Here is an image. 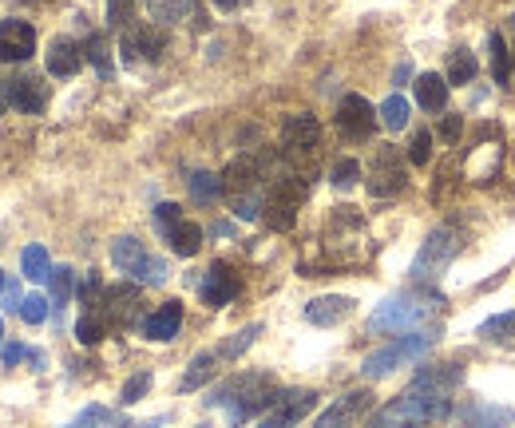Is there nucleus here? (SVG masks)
Returning <instances> with one entry per match:
<instances>
[{
	"label": "nucleus",
	"instance_id": "nucleus-9",
	"mask_svg": "<svg viewBox=\"0 0 515 428\" xmlns=\"http://www.w3.org/2000/svg\"><path fill=\"white\" fill-rule=\"evenodd\" d=\"M163 48H167V32L159 24H127L123 28L119 52L127 64H151L163 56Z\"/></svg>",
	"mask_w": 515,
	"mask_h": 428
},
{
	"label": "nucleus",
	"instance_id": "nucleus-27",
	"mask_svg": "<svg viewBox=\"0 0 515 428\" xmlns=\"http://www.w3.org/2000/svg\"><path fill=\"white\" fill-rule=\"evenodd\" d=\"M60 428H127V417L115 413V409H103V405H88L76 421H68Z\"/></svg>",
	"mask_w": 515,
	"mask_h": 428
},
{
	"label": "nucleus",
	"instance_id": "nucleus-3",
	"mask_svg": "<svg viewBox=\"0 0 515 428\" xmlns=\"http://www.w3.org/2000/svg\"><path fill=\"white\" fill-rule=\"evenodd\" d=\"M460 246H464V234L452 226V222H444V226H436L428 238H424V246H420V254L412 258V282L416 286H436L440 278H444V270L452 266V258L460 254Z\"/></svg>",
	"mask_w": 515,
	"mask_h": 428
},
{
	"label": "nucleus",
	"instance_id": "nucleus-30",
	"mask_svg": "<svg viewBox=\"0 0 515 428\" xmlns=\"http://www.w3.org/2000/svg\"><path fill=\"white\" fill-rule=\"evenodd\" d=\"M377 115H381V127H389V131H405V127H409L412 107H409V100H405L401 92H393L385 104L377 107Z\"/></svg>",
	"mask_w": 515,
	"mask_h": 428
},
{
	"label": "nucleus",
	"instance_id": "nucleus-10",
	"mask_svg": "<svg viewBox=\"0 0 515 428\" xmlns=\"http://www.w3.org/2000/svg\"><path fill=\"white\" fill-rule=\"evenodd\" d=\"M373 405H377V397H373V389H349L345 397H337L317 421L313 428H349V425H361L369 413H373Z\"/></svg>",
	"mask_w": 515,
	"mask_h": 428
},
{
	"label": "nucleus",
	"instance_id": "nucleus-7",
	"mask_svg": "<svg viewBox=\"0 0 515 428\" xmlns=\"http://www.w3.org/2000/svg\"><path fill=\"white\" fill-rule=\"evenodd\" d=\"M369 195L373 199H393V195H401L405 187H409V171H405V163H401V151L397 147H381L377 155H373V163H369Z\"/></svg>",
	"mask_w": 515,
	"mask_h": 428
},
{
	"label": "nucleus",
	"instance_id": "nucleus-35",
	"mask_svg": "<svg viewBox=\"0 0 515 428\" xmlns=\"http://www.w3.org/2000/svg\"><path fill=\"white\" fill-rule=\"evenodd\" d=\"M151 381H155V377H151V369H139L135 377H127V381H123V389H119V405H123V409H131V405H139V401L147 397V389H151Z\"/></svg>",
	"mask_w": 515,
	"mask_h": 428
},
{
	"label": "nucleus",
	"instance_id": "nucleus-31",
	"mask_svg": "<svg viewBox=\"0 0 515 428\" xmlns=\"http://www.w3.org/2000/svg\"><path fill=\"white\" fill-rule=\"evenodd\" d=\"M76 337H80V345H100L103 337H107V318H103L100 306H92V310L80 314V321H76Z\"/></svg>",
	"mask_w": 515,
	"mask_h": 428
},
{
	"label": "nucleus",
	"instance_id": "nucleus-36",
	"mask_svg": "<svg viewBox=\"0 0 515 428\" xmlns=\"http://www.w3.org/2000/svg\"><path fill=\"white\" fill-rule=\"evenodd\" d=\"M191 8H195V0H147V12H151L159 24H175V20H183Z\"/></svg>",
	"mask_w": 515,
	"mask_h": 428
},
{
	"label": "nucleus",
	"instance_id": "nucleus-34",
	"mask_svg": "<svg viewBox=\"0 0 515 428\" xmlns=\"http://www.w3.org/2000/svg\"><path fill=\"white\" fill-rule=\"evenodd\" d=\"M444 80L448 84H472L476 80V56L468 48H456L452 60H448V76Z\"/></svg>",
	"mask_w": 515,
	"mask_h": 428
},
{
	"label": "nucleus",
	"instance_id": "nucleus-33",
	"mask_svg": "<svg viewBox=\"0 0 515 428\" xmlns=\"http://www.w3.org/2000/svg\"><path fill=\"white\" fill-rule=\"evenodd\" d=\"M484 341H500V345H512L515 341V310L508 314H496V318H488L480 329H476Z\"/></svg>",
	"mask_w": 515,
	"mask_h": 428
},
{
	"label": "nucleus",
	"instance_id": "nucleus-17",
	"mask_svg": "<svg viewBox=\"0 0 515 428\" xmlns=\"http://www.w3.org/2000/svg\"><path fill=\"white\" fill-rule=\"evenodd\" d=\"M100 310H103V318H107V325L127 329L131 321L139 318V290H135V286H115V290H103Z\"/></svg>",
	"mask_w": 515,
	"mask_h": 428
},
{
	"label": "nucleus",
	"instance_id": "nucleus-2",
	"mask_svg": "<svg viewBox=\"0 0 515 428\" xmlns=\"http://www.w3.org/2000/svg\"><path fill=\"white\" fill-rule=\"evenodd\" d=\"M452 397L444 393H416L409 389L405 397L389 401L369 428H424V425H436V421H452Z\"/></svg>",
	"mask_w": 515,
	"mask_h": 428
},
{
	"label": "nucleus",
	"instance_id": "nucleus-21",
	"mask_svg": "<svg viewBox=\"0 0 515 428\" xmlns=\"http://www.w3.org/2000/svg\"><path fill=\"white\" fill-rule=\"evenodd\" d=\"M8 104L16 107V111H24V115H40V111L48 107V88H44V80H36V76H16V80H8Z\"/></svg>",
	"mask_w": 515,
	"mask_h": 428
},
{
	"label": "nucleus",
	"instance_id": "nucleus-14",
	"mask_svg": "<svg viewBox=\"0 0 515 428\" xmlns=\"http://www.w3.org/2000/svg\"><path fill=\"white\" fill-rule=\"evenodd\" d=\"M456 428H515V409L496 401H468L452 413Z\"/></svg>",
	"mask_w": 515,
	"mask_h": 428
},
{
	"label": "nucleus",
	"instance_id": "nucleus-53",
	"mask_svg": "<svg viewBox=\"0 0 515 428\" xmlns=\"http://www.w3.org/2000/svg\"><path fill=\"white\" fill-rule=\"evenodd\" d=\"M24 4H36V0H24Z\"/></svg>",
	"mask_w": 515,
	"mask_h": 428
},
{
	"label": "nucleus",
	"instance_id": "nucleus-42",
	"mask_svg": "<svg viewBox=\"0 0 515 428\" xmlns=\"http://www.w3.org/2000/svg\"><path fill=\"white\" fill-rule=\"evenodd\" d=\"M179 222H183V214H179L175 203H159V207H155V226H159L163 234H167V230H175Z\"/></svg>",
	"mask_w": 515,
	"mask_h": 428
},
{
	"label": "nucleus",
	"instance_id": "nucleus-19",
	"mask_svg": "<svg viewBox=\"0 0 515 428\" xmlns=\"http://www.w3.org/2000/svg\"><path fill=\"white\" fill-rule=\"evenodd\" d=\"M84 48L76 44V40H68V36H56L52 40V48H48V56H44V64H48V76H60V80H68V76H76L80 68H84Z\"/></svg>",
	"mask_w": 515,
	"mask_h": 428
},
{
	"label": "nucleus",
	"instance_id": "nucleus-11",
	"mask_svg": "<svg viewBox=\"0 0 515 428\" xmlns=\"http://www.w3.org/2000/svg\"><path fill=\"white\" fill-rule=\"evenodd\" d=\"M317 143H321V123H317L309 111L286 115V123H282V155H286V159L302 163L306 155L317 151Z\"/></svg>",
	"mask_w": 515,
	"mask_h": 428
},
{
	"label": "nucleus",
	"instance_id": "nucleus-12",
	"mask_svg": "<svg viewBox=\"0 0 515 428\" xmlns=\"http://www.w3.org/2000/svg\"><path fill=\"white\" fill-rule=\"evenodd\" d=\"M377 123H381V115H377V107L369 104L365 96H357V92L341 96V104H337V131L345 139H369L377 131Z\"/></svg>",
	"mask_w": 515,
	"mask_h": 428
},
{
	"label": "nucleus",
	"instance_id": "nucleus-38",
	"mask_svg": "<svg viewBox=\"0 0 515 428\" xmlns=\"http://www.w3.org/2000/svg\"><path fill=\"white\" fill-rule=\"evenodd\" d=\"M48 286H52V306H68V298L76 290V274L68 266H56L52 278H48Z\"/></svg>",
	"mask_w": 515,
	"mask_h": 428
},
{
	"label": "nucleus",
	"instance_id": "nucleus-15",
	"mask_svg": "<svg viewBox=\"0 0 515 428\" xmlns=\"http://www.w3.org/2000/svg\"><path fill=\"white\" fill-rule=\"evenodd\" d=\"M36 52V28L28 20H0V60L4 64H24Z\"/></svg>",
	"mask_w": 515,
	"mask_h": 428
},
{
	"label": "nucleus",
	"instance_id": "nucleus-20",
	"mask_svg": "<svg viewBox=\"0 0 515 428\" xmlns=\"http://www.w3.org/2000/svg\"><path fill=\"white\" fill-rule=\"evenodd\" d=\"M460 385H464V369H460L456 361H452V365H428V369H420L416 381H412L416 393H444V397H452Z\"/></svg>",
	"mask_w": 515,
	"mask_h": 428
},
{
	"label": "nucleus",
	"instance_id": "nucleus-37",
	"mask_svg": "<svg viewBox=\"0 0 515 428\" xmlns=\"http://www.w3.org/2000/svg\"><path fill=\"white\" fill-rule=\"evenodd\" d=\"M357 179H361V163H357V159H337L333 171H329V183H333L337 191H353Z\"/></svg>",
	"mask_w": 515,
	"mask_h": 428
},
{
	"label": "nucleus",
	"instance_id": "nucleus-39",
	"mask_svg": "<svg viewBox=\"0 0 515 428\" xmlns=\"http://www.w3.org/2000/svg\"><path fill=\"white\" fill-rule=\"evenodd\" d=\"M84 56H88V60L96 64V72H100L103 80H111V72H115V68H111V56H107V40H103L100 32H96V36H88V48H84Z\"/></svg>",
	"mask_w": 515,
	"mask_h": 428
},
{
	"label": "nucleus",
	"instance_id": "nucleus-4",
	"mask_svg": "<svg viewBox=\"0 0 515 428\" xmlns=\"http://www.w3.org/2000/svg\"><path fill=\"white\" fill-rule=\"evenodd\" d=\"M436 314L432 294H393L369 314V333H416V325Z\"/></svg>",
	"mask_w": 515,
	"mask_h": 428
},
{
	"label": "nucleus",
	"instance_id": "nucleus-25",
	"mask_svg": "<svg viewBox=\"0 0 515 428\" xmlns=\"http://www.w3.org/2000/svg\"><path fill=\"white\" fill-rule=\"evenodd\" d=\"M214 365H218V353H214V349H203V353L187 365V373H183V381H179V393H195V389H203L206 381L214 377Z\"/></svg>",
	"mask_w": 515,
	"mask_h": 428
},
{
	"label": "nucleus",
	"instance_id": "nucleus-18",
	"mask_svg": "<svg viewBox=\"0 0 515 428\" xmlns=\"http://www.w3.org/2000/svg\"><path fill=\"white\" fill-rule=\"evenodd\" d=\"M353 310H357L353 298H345V294H321V298H313L306 306V321L329 329V325H341L345 318H353Z\"/></svg>",
	"mask_w": 515,
	"mask_h": 428
},
{
	"label": "nucleus",
	"instance_id": "nucleus-54",
	"mask_svg": "<svg viewBox=\"0 0 515 428\" xmlns=\"http://www.w3.org/2000/svg\"><path fill=\"white\" fill-rule=\"evenodd\" d=\"M195 428H206V425H195Z\"/></svg>",
	"mask_w": 515,
	"mask_h": 428
},
{
	"label": "nucleus",
	"instance_id": "nucleus-24",
	"mask_svg": "<svg viewBox=\"0 0 515 428\" xmlns=\"http://www.w3.org/2000/svg\"><path fill=\"white\" fill-rule=\"evenodd\" d=\"M416 104L424 107V111H440V107L448 104V80L444 76H436V72H424V76H416Z\"/></svg>",
	"mask_w": 515,
	"mask_h": 428
},
{
	"label": "nucleus",
	"instance_id": "nucleus-45",
	"mask_svg": "<svg viewBox=\"0 0 515 428\" xmlns=\"http://www.w3.org/2000/svg\"><path fill=\"white\" fill-rule=\"evenodd\" d=\"M460 127H464V115H448V119L440 123V135H444L448 143H456V139H460Z\"/></svg>",
	"mask_w": 515,
	"mask_h": 428
},
{
	"label": "nucleus",
	"instance_id": "nucleus-26",
	"mask_svg": "<svg viewBox=\"0 0 515 428\" xmlns=\"http://www.w3.org/2000/svg\"><path fill=\"white\" fill-rule=\"evenodd\" d=\"M187 191H191V199L199 203V207H210V203H218L222 199V175H210V171H195L191 179H187Z\"/></svg>",
	"mask_w": 515,
	"mask_h": 428
},
{
	"label": "nucleus",
	"instance_id": "nucleus-28",
	"mask_svg": "<svg viewBox=\"0 0 515 428\" xmlns=\"http://www.w3.org/2000/svg\"><path fill=\"white\" fill-rule=\"evenodd\" d=\"M20 270H24V278H28V282H48V278H52V262H48V250H44L40 242L24 246Z\"/></svg>",
	"mask_w": 515,
	"mask_h": 428
},
{
	"label": "nucleus",
	"instance_id": "nucleus-40",
	"mask_svg": "<svg viewBox=\"0 0 515 428\" xmlns=\"http://www.w3.org/2000/svg\"><path fill=\"white\" fill-rule=\"evenodd\" d=\"M409 159L416 167H428V159H432V131H428V127H420V131L412 135Z\"/></svg>",
	"mask_w": 515,
	"mask_h": 428
},
{
	"label": "nucleus",
	"instance_id": "nucleus-47",
	"mask_svg": "<svg viewBox=\"0 0 515 428\" xmlns=\"http://www.w3.org/2000/svg\"><path fill=\"white\" fill-rule=\"evenodd\" d=\"M214 4H218V8H222V12H234V8H246V4H250V0H214Z\"/></svg>",
	"mask_w": 515,
	"mask_h": 428
},
{
	"label": "nucleus",
	"instance_id": "nucleus-49",
	"mask_svg": "<svg viewBox=\"0 0 515 428\" xmlns=\"http://www.w3.org/2000/svg\"><path fill=\"white\" fill-rule=\"evenodd\" d=\"M167 425V417H151V421H143L139 428H163Z\"/></svg>",
	"mask_w": 515,
	"mask_h": 428
},
{
	"label": "nucleus",
	"instance_id": "nucleus-50",
	"mask_svg": "<svg viewBox=\"0 0 515 428\" xmlns=\"http://www.w3.org/2000/svg\"><path fill=\"white\" fill-rule=\"evenodd\" d=\"M4 107H8V84L0 80V115H4Z\"/></svg>",
	"mask_w": 515,
	"mask_h": 428
},
{
	"label": "nucleus",
	"instance_id": "nucleus-51",
	"mask_svg": "<svg viewBox=\"0 0 515 428\" xmlns=\"http://www.w3.org/2000/svg\"><path fill=\"white\" fill-rule=\"evenodd\" d=\"M0 349H4V325H0Z\"/></svg>",
	"mask_w": 515,
	"mask_h": 428
},
{
	"label": "nucleus",
	"instance_id": "nucleus-23",
	"mask_svg": "<svg viewBox=\"0 0 515 428\" xmlns=\"http://www.w3.org/2000/svg\"><path fill=\"white\" fill-rule=\"evenodd\" d=\"M163 238H167L171 254H179V258H195V254L203 250V226H199V222H187V218H183L175 230H167Z\"/></svg>",
	"mask_w": 515,
	"mask_h": 428
},
{
	"label": "nucleus",
	"instance_id": "nucleus-55",
	"mask_svg": "<svg viewBox=\"0 0 515 428\" xmlns=\"http://www.w3.org/2000/svg\"><path fill=\"white\" fill-rule=\"evenodd\" d=\"M512 24H515V16H512Z\"/></svg>",
	"mask_w": 515,
	"mask_h": 428
},
{
	"label": "nucleus",
	"instance_id": "nucleus-46",
	"mask_svg": "<svg viewBox=\"0 0 515 428\" xmlns=\"http://www.w3.org/2000/svg\"><path fill=\"white\" fill-rule=\"evenodd\" d=\"M20 306H24V298H20V286H16V282H4V310H8V314H12V310L20 314Z\"/></svg>",
	"mask_w": 515,
	"mask_h": 428
},
{
	"label": "nucleus",
	"instance_id": "nucleus-41",
	"mask_svg": "<svg viewBox=\"0 0 515 428\" xmlns=\"http://www.w3.org/2000/svg\"><path fill=\"white\" fill-rule=\"evenodd\" d=\"M20 318L28 321V325H44V318H48V298L44 294H28L24 306H20Z\"/></svg>",
	"mask_w": 515,
	"mask_h": 428
},
{
	"label": "nucleus",
	"instance_id": "nucleus-13",
	"mask_svg": "<svg viewBox=\"0 0 515 428\" xmlns=\"http://www.w3.org/2000/svg\"><path fill=\"white\" fill-rule=\"evenodd\" d=\"M313 405H317V393H313V389H290V393H282V397L274 401V409H270V413L258 421V428H294V425H302Z\"/></svg>",
	"mask_w": 515,
	"mask_h": 428
},
{
	"label": "nucleus",
	"instance_id": "nucleus-32",
	"mask_svg": "<svg viewBox=\"0 0 515 428\" xmlns=\"http://www.w3.org/2000/svg\"><path fill=\"white\" fill-rule=\"evenodd\" d=\"M488 64H492V80L496 84H508V76H512V52H508V44H504V36L500 32H492L488 36Z\"/></svg>",
	"mask_w": 515,
	"mask_h": 428
},
{
	"label": "nucleus",
	"instance_id": "nucleus-43",
	"mask_svg": "<svg viewBox=\"0 0 515 428\" xmlns=\"http://www.w3.org/2000/svg\"><path fill=\"white\" fill-rule=\"evenodd\" d=\"M131 8H135V0H107V24H119V28H127V20H131Z\"/></svg>",
	"mask_w": 515,
	"mask_h": 428
},
{
	"label": "nucleus",
	"instance_id": "nucleus-16",
	"mask_svg": "<svg viewBox=\"0 0 515 428\" xmlns=\"http://www.w3.org/2000/svg\"><path fill=\"white\" fill-rule=\"evenodd\" d=\"M199 294H203V302L210 310H222V306L234 302V294H238V274H234L226 262H214L203 274V282H199Z\"/></svg>",
	"mask_w": 515,
	"mask_h": 428
},
{
	"label": "nucleus",
	"instance_id": "nucleus-22",
	"mask_svg": "<svg viewBox=\"0 0 515 428\" xmlns=\"http://www.w3.org/2000/svg\"><path fill=\"white\" fill-rule=\"evenodd\" d=\"M179 329H183V302H163L151 318H143V337L147 341H171V337H179Z\"/></svg>",
	"mask_w": 515,
	"mask_h": 428
},
{
	"label": "nucleus",
	"instance_id": "nucleus-5",
	"mask_svg": "<svg viewBox=\"0 0 515 428\" xmlns=\"http://www.w3.org/2000/svg\"><path fill=\"white\" fill-rule=\"evenodd\" d=\"M432 345H436V329H432V333H428V329H416V333H405V337L389 341L385 349L369 353V357L361 361V373H365L369 381H381V377L397 373L401 365H412V361L428 357V353H432Z\"/></svg>",
	"mask_w": 515,
	"mask_h": 428
},
{
	"label": "nucleus",
	"instance_id": "nucleus-6",
	"mask_svg": "<svg viewBox=\"0 0 515 428\" xmlns=\"http://www.w3.org/2000/svg\"><path fill=\"white\" fill-rule=\"evenodd\" d=\"M111 262H115V270L119 274H127L131 282H139V286H163L167 282V262L159 258V254H151L139 238H131V234H123V238H115L111 242Z\"/></svg>",
	"mask_w": 515,
	"mask_h": 428
},
{
	"label": "nucleus",
	"instance_id": "nucleus-29",
	"mask_svg": "<svg viewBox=\"0 0 515 428\" xmlns=\"http://www.w3.org/2000/svg\"><path fill=\"white\" fill-rule=\"evenodd\" d=\"M258 333H262V325H258V321H254V325H246V329H238V333H230V337L214 349V353H218V361H238V357L254 345V337H258Z\"/></svg>",
	"mask_w": 515,
	"mask_h": 428
},
{
	"label": "nucleus",
	"instance_id": "nucleus-8",
	"mask_svg": "<svg viewBox=\"0 0 515 428\" xmlns=\"http://www.w3.org/2000/svg\"><path fill=\"white\" fill-rule=\"evenodd\" d=\"M302 195H306V183H298V175L278 179V183L270 187L266 203H262L266 226H270V230H290V226L298 222V203H302Z\"/></svg>",
	"mask_w": 515,
	"mask_h": 428
},
{
	"label": "nucleus",
	"instance_id": "nucleus-1",
	"mask_svg": "<svg viewBox=\"0 0 515 428\" xmlns=\"http://www.w3.org/2000/svg\"><path fill=\"white\" fill-rule=\"evenodd\" d=\"M278 397H282L278 381L270 373H262V369H250V373H238V377L222 381L206 397V405H226V421L238 428L246 425L254 413H270Z\"/></svg>",
	"mask_w": 515,
	"mask_h": 428
},
{
	"label": "nucleus",
	"instance_id": "nucleus-44",
	"mask_svg": "<svg viewBox=\"0 0 515 428\" xmlns=\"http://www.w3.org/2000/svg\"><path fill=\"white\" fill-rule=\"evenodd\" d=\"M0 357H4V365H8V369H16V365H20L24 357H28V349H24L20 341H8V345L0 349Z\"/></svg>",
	"mask_w": 515,
	"mask_h": 428
},
{
	"label": "nucleus",
	"instance_id": "nucleus-48",
	"mask_svg": "<svg viewBox=\"0 0 515 428\" xmlns=\"http://www.w3.org/2000/svg\"><path fill=\"white\" fill-rule=\"evenodd\" d=\"M409 76H412V64H401V68H397V84H405Z\"/></svg>",
	"mask_w": 515,
	"mask_h": 428
},
{
	"label": "nucleus",
	"instance_id": "nucleus-52",
	"mask_svg": "<svg viewBox=\"0 0 515 428\" xmlns=\"http://www.w3.org/2000/svg\"><path fill=\"white\" fill-rule=\"evenodd\" d=\"M0 290H4V274H0Z\"/></svg>",
	"mask_w": 515,
	"mask_h": 428
}]
</instances>
